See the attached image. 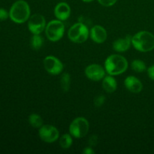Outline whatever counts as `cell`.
<instances>
[{
	"label": "cell",
	"instance_id": "6da1fadb",
	"mask_svg": "<svg viewBox=\"0 0 154 154\" xmlns=\"http://www.w3.org/2000/svg\"><path fill=\"white\" fill-rule=\"evenodd\" d=\"M30 7L24 0H17L11 7L9 17L15 23H23L30 17Z\"/></svg>",
	"mask_w": 154,
	"mask_h": 154
},
{
	"label": "cell",
	"instance_id": "7a4b0ae2",
	"mask_svg": "<svg viewBox=\"0 0 154 154\" xmlns=\"http://www.w3.org/2000/svg\"><path fill=\"white\" fill-rule=\"evenodd\" d=\"M128 69V61L125 57L119 54H112L105 61V69L110 75H121Z\"/></svg>",
	"mask_w": 154,
	"mask_h": 154
},
{
	"label": "cell",
	"instance_id": "3957f363",
	"mask_svg": "<svg viewBox=\"0 0 154 154\" xmlns=\"http://www.w3.org/2000/svg\"><path fill=\"white\" fill-rule=\"evenodd\" d=\"M132 45L138 51L149 52L154 49V35L147 31H141L132 36Z\"/></svg>",
	"mask_w": 154,
	"mask_h": 154
},
{
	"label": "cell",
	"instance_id": "277c9868",
	"mask_svg": "<svg viewBox=\"0 0 154 154\" xmlns=\"http://www.w3.org/2000/svg\"><path fill=\"white\" fill-rule=\"evenodd\" d=\"M65 25L60 20H53L50 21L45 28V34L48 40L53 42L60 41L64 35Z\"/></svg>",
	"mask_w": 154,
	"mask_h": 154
},
{
	"label": "cell",
	"instance_id": "5b68a950",
	"mask_svg": "<svg viewBox=\"0 0 154 154\" xmlns=\"http://www.w3.org/2000/svg\"><path fill=\"white\" fill-rule=\"evenodd\" d=\"M90 31L85 24L82 23H75L71 27L68 32V37L75 43H84L88 39Z\"/></svg>",
	"mask_w": 154,
	"mask_h": 154
},
{
	"label": "cell",
	"instance_id": "8992f818",
	"mask_svg": "<svg viewBox=\"0 0 154 154\" xmlns=\"http://www.w3.org/2000/svg\"><path fill=\"white\" fill-rule=\"evenodd\" d=\"M90 129L88 120L83 117L75 118L69 126V133L75 138H81L87 135Z\"/></svg>",
	"mask_w": 154,
	"mask_h": 154
},
{
	"label": "cell",
	"instance_id": "52a82bcc",
	"mask_svg": "<svg viewBox=\"0 0 154 154\" xmlns=\"http://www.w3.org/2000/svg\"><path fill=\"white\" fill-rule=\"evenodd\" d=\"M38 135L41 139L46 143H54L60 138V132L52 125H43L39 128Z\"/></svg>",
	"mask_w": 154,
	"mask_h": 154
},
{
	"label": "cell",
	"instance_id": "ba28073f",
	"mask_svg": "<svg viewBox=\"0 0 154 154\" xmlns=\"http://www.w3.org/2000/svg\"><path fill=\"white\" fill-rule=\"evenodd\" d=\"M46 20L43 15L35 14L28 20V29L33 35H39L46 28Z\"/></svg>",
	"mask_w": 154,
	"mask_h": 154
},
{
	"label": "cell",
	"instance_id": "9c48e42d",
	"mask_svg": "<svg viewBox=\"0 0 154 154\" xmlns=\"http://www.w3.org/2000/svg\"><path fill=\"white\" fill-rule=\"evenodd\" d=\"M43 63L45 70L52 75H60L64 68L63 63L54 56H48L45 57Z\"/></svg>",
	"mask_w": 154,
	"mask_h": 154
},
{
	"label": "cell",
	"instance_id": "30bf717a",
	"mask_svg": "<svg viewBox=\"0 0 154 154\" xmlns=\"http://www.w3.org/2000/svg\"><path fill=\"white\" fill-rule=\"evenodd\" d=\"M105 69L99 64H91L85 69V75L88 79L99 81L105 77Z\"/></svg>",
	"mask_w": 154,
	"mask_h": 154
},
{
	"label": "cell",
	"instance_id": "8fae6325",
	"mask_svg": "<svg viewBox=\"0 0 154 154\" xmlns=\"http://www.w3.org/2000/svg\"><path fill=\"white\" fill-rule=\"evenodd\" d=\"M90 38L94 42L97 44H102L106 41L108 33L103 26L96 25L92 27L90 32Z\"/></svg>",
	"mask_w": 154,
	"mask_h": 154
},
{
	"label": "cell",
	"instance_id": "7c38bea8",
	"mask_svg": "<svg viewBox=\"0 0 154 154\" xmlns=\"http://www.w3.org/2000/svg\"><path fill=\"white\" fill-rule=\"evenodd\" d=\"M54 14L57 19L62 21L66 20L71 15L70 6L66 2L58 3L54 8Z\"/></svg>",
	"mask_w": 154,
	"mask_h": 154
},
{
	"label": "cell",
	"instance_id": "4fadbf2b",
	"mask_svg": "<svg viewBox=\"0 0 154 154\" xmlns=\"http://www.w3.org/2000/svg\"><path fill=\"white\" fill-rule=\"evenodd\" d=\"M124 85L132 93H139L143 89L142 83L135 76L127 77L124 81Z\"/></svg>",
	"mask_w": 154,
	"mask_h": 154
},
{
	"label": "cell",
	"instance_id": "5bb4252c",
	"mask_svg": "<svg viewBox=\"0 0 154 154\" xmlns=\"http://www.w3.org/2000/svg\"><path fill=\"white\" fill-rule=\"evenodd\" d=\"M132 36L128 35L126 37L118 38L113 43V49L117 52H125L129 49L132 44Z\"/></svg>",
	"mask_w": 154,
	"mask_h": 154
},
{
	"label": "cell",
	"instance_id": "9a60e30c",
	"mask_svg": "<svg viewBox=\"0 0 154 154\" xmlns=\"http://www.w3.org/2000/svg\"><path fill=\"white\" fill-rule=\"evenodd\" d=\"M102 87L106 93H112L117 90V83L113 75H107L102 81Z\"/></svg>",
	"mask_w": 154,
	"mask_h": 154
},
{
	"label": "cell",
	"instance_id": "2e32d148",
	"mask_svg": "<svg viewBox=\"0 0 154 154\" xmlns=\"http://www.w3.org/2000/svg\"><path fill=\"white\" fill-rule=\"evenodd\" d=\"M29 123L30 126H32L33 128L35 129H39L43 126V120H42V117L39 116L38 114H30L29 117Z\"/></svg>",
	"mask_w": 154,
	"mask_h": 154
},
{
	"label": "cell",
	"instance_id": "e0dca14e",
	"mask_svg": "<svg viewBox=\"0 0 154 154\" xmlns=\"http://www.w3.org/2000/svg\"><path fill=\"white\" fill-rule=\"evenodd\" d=\"M73 143L72 135L69 134H64L60 138V145L63 149H69Z\"/></svg>",
	"mask_w": 154,
	"mask_h": 154
},
{
	"label": "cell",
	"instance_id": "ac0fdd59",
	"mask_svg": "<svg viewBox=\"0 0 154 154\" xmlns=\"http://www.w3.org/2000/svg\"><path fill=\"white\" fill-rule=\"evenodd\" d=\"M71 85V76L69 73H63L60 78V86L64 93L69 90Z\"/></svg>",
	"mask_w": 154,
	"mask_h": 154
},
{
	"label": "cell",
	"instance_id": "d6986e66",
	"mask_svg": "<svg viewBox=\"0 0 154 154\" xmlns=\"http://www.w3.org/2000/svg\"><path fill=\"white\" fill-rule=\"evenodd\" d=\"M44 45V38L39 35H33L31 38V46L33 50L38 51L42 48Z\"/></svg>",
	"mask_w": 154,
	"mask_h": 154
},
{
	"label": "cell",
	"instance_id": "ffe728a7",
	"mask_svg": "<svg viewBox=\"0 0 154 154\" xmlns=\"http://www.w3.org/2000/svg\"><path fill=\"white\" fill-rule=\"evenodd\" d=\"M131 67H132V70L134 72H138V73L144 72L147 69V67H146V65L144 63V62L140 60H133L132 62V64H131Z\"/></svg>",
	"mask_w": 154,
	"mask_h": 154
},
{
	"label": "cell",
	"instance_id": "44dd1931",
	"mask_svg": "<svg viewBox=\"0 0 154 154\" xmlns=\"http://www.w3.org/2000/svg\"><path fill=\"white\" fill-rule=\"evenodd\" d=\"M105 101V97L102 95H100V96H97L94 99V105L96 108H100L102 105H104Z\"/></svg>",
	"mask_w": 154,
	"mask_h": 154
},
{
	"label": "cell",
	"instance_id": "7402d4cb",
	"mask_svg": "<svg viewBox=\"0 0 154 154\" xmlns=\"http://www.w3.org/2000/svg\"><path fill=\"white\" fill-rule=\"evenodd\" d=\"M100 5L105 7H111V6L114 5L117 0H97Z\"/></svg>",
	"mask_w": 154,
	"mask_h": 154
},
{
	"label": "cell",
	"instance_id": "603a6c76",
	"mask_svg": "<svg viewBox=\"0 0 154 154\" xmlns=\"http://www.w3.org/2000/svg\"><path fill=\"white\" fill-rule=\"evenodd\" d=\"M9 17V12L5 8H0V20L3 21L7 20Z\"/></svg>",
	"mask_w": 154,
	"mask_h": 154
},
{
	"label": "cell",
	"instance_id": "cb8c5ba5",
	"mask_svg": "<svg viewBox=\"0 0 154 154\" xmlns=\"http://www.w3.org/2000/svg\"><path fill=\"white\" fill-rule=\"evenodd\" d=\"M98 142V137L96 135H92L89 139V144L90 146H96Z\"/></svg>",
	"mask_w": 154,
	"mask_h": 154
},
{
	"label": "cell",
	"instance_id": "d4e9b609",
	"mask_svg": "<svg viewBox=\"0 0 154 154\" xmlns=\"http://www.w3.org/2000/svg\"><path fill=\"white\" fill-rule=\"evenodd\" d=\"M147 75L150 79L154 81V65L147 69Z\"/></svg>",
	"mask_w": 154,
	"mask_h": 154
},
{
	"label": "cell",
	"instance_id": "484cf974",
	"mask_svg": "<svg viewBox=\"0 0 154 154\" xmlns=\"http://www.w3.org/2000/svg\"><path fill=\"white\" fill-rule=\"evenodd\" d=\"M83 153L85 154H93L94 153V150H93L90 147H87L83 150Z\"/></svg>",
	"mask_w": 154,
	"mask_h": 154
},
{
	"label": "cell",
	"instance_id": "4316f807",
	"mask_svg": "<svg viewBox=\"0 0 154 154\" xmlns=\"http://www.w3.org/2000/svg\"><path fill=\"white\" fill-rule=\"evenodd\" d=\"M83 2H93V1H94V0H82Z\"/></svg>",
	"mask_w": 154,
	"mask_h": 154
}]
</instances>
